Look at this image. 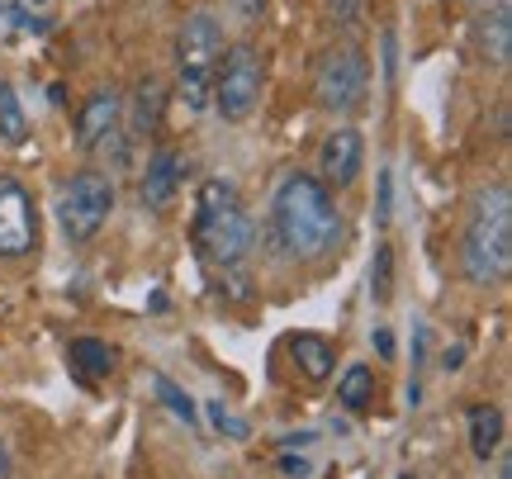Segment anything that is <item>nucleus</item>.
Here are the masks:
<instances>
[{
	"instance_id": "2eb2a0df",
	"label": "nucleus",
	"mask_w": 512,
	"mask_h": 479,
	"mask_svg": "<svg viewBox=\"0 0 512 479\" xmlns=\"http://www.w3.org/2000/svg\"><path fill=\"white\" fill-rule=\"evenodd\" d=\"M67 361H72V370L86 380V385H95V380H105L114 370V347L110 342H100V337H76L72 342V351H67Z\"/></svg>"
},
{
	"instance_id": "4be33fe9",
	"label": "nucleus",
	"mask_w": 512,
	"mask_h": 479,
	"mask_svg": "<svg viewBox=\"0 0 512 479\" xmlns=\"http://www.w3.org/2000/svg\"><path fill=\"white\" fill-rule=\"evenodd\" d=\"M328 10H332V24H342L347 34L361 29V5L356 0H328Z\"/></svg>"
},
{
	"instance_id": "a878e982",
	"label": "nucleus",
	"mask_w": 512,
	"mask_h": 479,
	"mask_svg": "<svg viewBox=\"0 0 512 479\" xmlns=\"http://www.w3.org/2000/svg\"><path fill=\"white\" fill-rule=\"evenodd\" d=\"M441 366H446V370H460V366H465V347H451V351H446V361H441Z\"/></svg>"
},
{
	"instance_id": "bb28decb",
	"label": "nucleus",
	"mask_w": 512,
	"mask_h": 479,
	"mask_svg": "<svg viewBox=\"0 0 512 479\" xmlns=\"http://www.w3.org/2000/svg\"><path fill=\"white\" fill-rule=\"evenodd\" d=\"M0 479H10V446H5V437H0Z\"/></svg>"
},
{
	"instance_id": "dca6fc26",
	"label": "nucleus",
	"mask_w": 512,
	"mask_h": 479,
	"mask_svg": "<svg viewBox=\"0 0 512 479\" xmlns=\"http://www.w3.org/2000/svg\"><path fill=\"white\" fill-rule=\"evenodd\" d=\"M0 138H5L10 148H24V143H29V119H24V105H19V95L10 81H0Z\"/></svg>"
},
{
	"instance_id": "6e6552de",
	"label": "nucleus",
	"mask_w": 512,
	"mask_h": 479,
	"mask_svg": "<svg viewBox=\"0 0 512 479\" xmlns=\"http://www.w3.org/2000/svg\"><path fill=\"white\" fill-rule=\"evenodd\" d=\"M38 247V209L34 195L19 181L0 176V257H29Z\"/></svg>"
},
{
	"instance_id": "b1692460",
	"label": "nucleus",
	"mask_w": 512,
	"mask_h": 479,
	"mask_svg": "<svg viewBox=\"0 0 512 479\" xmlns=\"http://www.w3.org/2000/svg\"><path fill=\"white\" fill-rule=\"evenodd\" d=\"M375 351H380V356H394V332L389 328L375 332Z\"/></svg>"
},
{
	"instance_id": "0eeeda50",
	"label": "nucleus",
	"mask_w": 512,
	"mask_h": 479,
	"mask_svg": "<svg viewBox=\"0 0 512 479\" xmlns=\"http://www.w3.org/2000/svg\"><path fill=\"white\" fill-rule=\"evenodd\" d=\"M366 86H370V67L366 57L356 53L351 43L332 48L323 62H318V76H313V91H318V105L332 114H347L366 100Z\"/></svg>"
},
{
	"instance_id": "f8f14e48",
	"label": "nucleus",
	"mask_w": 512,
	"mask_h": 479,
	"mask_svg": "<svg viewBox=\"0 0 512 479\" xmlns=\"http://www.w3.org/2000/svg\"><path fill=\"white\" fill-rule=\"evenodd\" d=\"M479 57L484 62H494V67H508V53H512V15L503 10V5H494V10H484L479 15Z\"/></svg>"
},
{
	"instance_id": "9b49d317",
	"label": "nucleus",
	"mask_w": 512,
	"mask_h": 479,
	"mask_svg": "<svg viewBox=\"0 0 512 479\" xmlns=\"http://www.w3.org/2000/svg\"><path fill=\"white\" fill-rule=\"evenodd\" d=\"M181 176H185V157L176 148H162L147 157V171H143V204L147 209H171L176 190H181Z\"/></svg>"
},
{
	"instance_id": "9d476101",
	"label": "nucleus",
	"mask_w": 512,
	"mask_h": 479,
	"mask_svg": "<svg viewBox=\"0 0 512 479\" xmlns=\"http://www.w3.org/2000/svg\"><path fill=\"white\" fill-rule=\"evenodd\" d=\"M119 119H124V100H119V91H95L86 105H81V114H76V148L81 152H95L105 148L114 133H119Z\"/></svg>"
},
{
	"instance_id": "a211bd4d",
	"label": "nucleus",
	"mask_w": 512,
	"mask_h": 479,
	"mask_svg": "<svg viewBox=\"0 0 512 479\" xmlns=\"http://www.w3.org/2000/svg\"><path fill=\"white\" fill-rule=\"evenodd\" d=\"M370 394H375V375H370L366 366H351L347 375H342V385H337V399H342V408H351V413L370 408Z\"/></svg>"
},
{
	"instance_id": "f3484780",
	"label": "nucleus",
	"mask_w": 512,
	"mask_h": 479,
	"mask_svg": "<svg viewBox=\"0 0 512 479\" xmlns=\"http://www.w3.org/2000/svg\"><path fill=\"white\" fill-rule=\"evenodd\" d=\"M162 124V81L147 76L138 86V105H133V133H157Z\"/></svg>"
},
{
	"instance_id": "423d86ee",
	"label": "nucleus",
	"mask_w": 512,
	"mask_h": 479,
	"mask_svg": "<svg viewBox=\"0 0 512 479\" xmlns=\"http://www.w3.org/2000/svg\"><path fill=\"white\" fill-rule=\"evenodd\" d=\"M261 86H266L261 53H256L252 43H238V48H228V57L219 62V72H214V105H219L223 119L242 124L261 105Z\"/></svg>"
},
{
	"instance_id": "5701e85b",
	"label": "nucleus",
	"mask_w": 512,
	"mask_h": 479,
	"mask_svg": "<svg viewBox=\"0 0 512 479\" xmlns=\"http://www.w3.org/2000/svg\"><path fill=\"white\" fill-rule=\"evenodd\" d=\"M280 475H285V479H309L313 465L304 461V456H290V451H285V456H280Z\"/></svg>"
},
{
	"instance_id": "4468645a",
	"label": "nucleus",
	"mask_w": 512,
	"mask_h": 479,
	"mask_svg": "<svg viewBox=\"0 0 512 479\" xmlns=\"http://www.w3.org/2000/svg\"><path fill=\"white\" fill-rule=\"evenodd\" d=\"M290 351H294V366L304 370L309 380H328L332 366H337V351H332V342H328V337H318V332H294Z\"/></svg>"
},
{
	"instance_id": "f257e3e1",
	"label": "nucleus",
	"mask_w": 512,
	"mask_h": 479,
	"mask_svg": "<svg viewBox=\"0 0 512 479\" xmlns=\"http://www.w3.org/2000/svg\"><path fill=\"white\" fill-rule=\"evenodd\" d=\"M271 228L280 252L294 261H318L342 242V214L332 204V190L318 176H304V171L280 181L271 204Z\"/></svg>"
},
{
	"instance_id": "aec40b11",
	"label": "nucleus",
	"mask_w": 512,
	"mask_h": 479,
	"mask_svg": "<svg viewBox=\"0 0 512 479\" xmlns=\"http://www.w3.org/2000/svg\"><path fill=\"white\" fill-rule=\"evenodd\" d=\"M370 295H375V304H389V295H394V252H389V247H375V266H370Z\"/></svg>"
},
{
	"instance_id": "ddd939ff",
	"label": "nucleus",
	"mask_w": 512,
	"mask_h": 479,
	"mask_svg": "<svg viewBox=\"0 0 512 479\" xmlns=\"http://www.w3.org/2000/svg\"><path fill=\"white\" fill-rule=\"evenodd\" d=\"M465 423H470V451H475V461H494L498 446H503V413L494 404H475L465 413Z\"/></svg>"
},
{
	"instance_id": "6ab92c4d",
	"label": "nucleus",
	"mask_w": 512,
	"mask_h": 479,
	"mask_svg": "<svg viewBox=\"0 0 512 479\" xmlns=\"http://www.w3.org/2000/svg\"><path fill=\"white\" fill-rule=\"evenodd\" d=\"M152 389H157V399H162V404L171 408L176 418H185V423H190V427L200 423V413H195V404H190V394H185L181 385H171L166 375H152Z\"/></svg>"
},
{
	"instance_id": "20e7f679",
	"label": "nucleus",
	"mask_w": 512,
	"mask_h": 479,
	"mask_svg": "<svg viewBox=\"0 0 512 479\" xmlns=\"http://www.w3.org/2000/svg\"><path fill=\"white\" fill-rule=\"evenodd\" d=\"M223 53H228L223 24L209 10H195L176 38V91L190 110H204L214 100V72H219Z\"/></svg>"
},
{
	"instance_id": "412c9836",
	"label": "nucleus",
	"mask_w": 512,
	"mask_h": 479,
	"mask_svg": "<svg viewBox=\"0 0 512 479\" xmlns=\"http://www.w3.org/2000/svg\"><path fill=\"white\" fill-rule=\"evenodd\" d=\"M209 418H214V427H219V432H228L233 442H242V437H252V427L242 423V418H233V413L223 408V399H214V404H209Z\"/></svg>"
},
{
	"instance_id": "f03ea898",
	"label": "nucleus",
	"mask_w": 512,
	"mask_h": 479,
	"mask_svg": "<svg viewBox=\"0 0 512 479\" xmlns=\"http://www.w3.org/2000/svg\"><path fill=\"white\" fill-rule=\"evenodd\" d=\"M460 261L470 285L489 290L503 285L512 266V195L508 185H489L475 195L470 223H465V242H460Z\"/></svg>"
},
{
	"instance_id": "7ed1b4c3",
	"label": "nucleus",
	"mask_w": 512,
	"mask_h": 479,
	"mask_svg": "<svg viewBox=\"0 0 512 479\" xmlns=\"http://www.w3.org/2000/svg\"><path fill=\"white\" fill-rule=\"evenodd\" d=\"M256 242V228L247 219V209H242L238 190L228 181H204L200 185V214H195V247H200L204 261H214V266H238L247 261Z\"/></svg>"
},
{
	"instance_id": "39448f33",
	"label": "nucleus",
	"mask_w": 512,
	"mask_h": 479,
	"mask_svg": "<svg viewBox=\"0 0 512 479\" xmlns=\"http://www.w3.org/2000/svg\"><path fill=\"white\" fill-rule=\"evenodd\" d=\"M114 209V181L105 171H76L67 190H62V204H57V219H62V233L72 247H86V242L105 228Z\"/></svg>"
},
{
	"instance_id": "393cba45",
	"label": "nucleus",
	"mask_w": 512,
	"mask_h": 479,
	"mask_svg": "<svg viewBox=\"0 0 512 479\" xmlns=\"http://www.w3.org/2000/svg\"><path fill=\"white\" fill-rule=\"evenodd\" d=\"M380 223H389V171L380 176Z\"/></svg>"
},
{
	"instance_id": "1a4fd4ad",
	"label": "nucleus",
	"mask_w": 512,
	"mask_h": 479,
	"mask_svg": "<svg viewBox=\"0 0 512 479\" xmlns=\"http://www.w3.org/2000/svg\"><path fill=\"white\" fill-rule=\"evenodd\" d=\"M366 166V138L356 129H332L318 148V181L328 190H347Z\"/></svg>"
}]
</instances>
